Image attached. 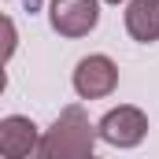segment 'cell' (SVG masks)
Wrapping results in <instances>:
<instances>
[{
    "label": "cell",
    "instance_id": "cell-1",
    "mask_svg": "<svg viewBox=\"0 0 159 159\" xmlns=\"http://www.w3.org/2000/svg\"><path fill=\"white\" fill-rule=\"evenodd\" d=\"M96 144V126L89 122V115L78 104L63 107L59 119L41 133V148L52 159H89Z\"/></svg>",
    "mask_w": 159,
    "mask_h": 159
},
{
    "label": "cell",
    "instance_id": "cell-2",
    "mask_svg": "<svg viewBox=\"0 0 159 159\" xmlns=\"http://www.w3.org/2000/svg\"><path fill=\"white\" fill-rule=\"evenodd\" d=\"M96 137L111 148H137L148 137V115L133 104H119L96 122Z\"/></svg>",
    "mask_w": 159,
    "mask_h": 159
},
{
    "label": "cell",
    "instance_id": "cell-3",
    "mask_svg": "<svg viewBox=\"0 0 159 159\" xmlns=\"http://www.w3.org/2000/svg\"><path fill=\"white\" fill-rule=\"evenodd\" d=\"M48 22L59 37H85L100 22V0H48Z\"/></svg>",
    "mask_w": 159,
    "mask_h": 159
},
{
    "label": "cell",
    "instance_id": "cell-4",
    "mask_svg": "<svg viewBox=\"0 0 159 159\" xmlns=\"http://www.w3.org/2000/svg\"><path fill=\"white\" fill-rule=\"evenodd\" d=\"M115 85H119V67H115L111 56L96 52V56L78 59V67H74V93L81 100H104V96L115 93Z\"/></svg>",
    "mask_w": 159,
    "mask_h": 159
},
{
    "label": "cell",
    "instance_id": "cell-5",
    "mask_svg": "<svg viewBox=\"0 0 159 159\" xmlns=\"http://www.w3.org/2000/svg\"><path fill=\"white\" fill-rule=\"evenodd\" d=\"M41 144V129L26 115L0 119V159H26Z\"/></svg>",
    "mask_w": 159,
    "mask_h": 159
},
{
    "label": "cell",
    "instance_id": "cell-6",
    "mask_svg": "<svg viewBox=\"0 0 159 159\" xmlns=\"http://www.w3.org/2000/svg\"><path fill=\"white\" fill-rule=\"evenodd\" d=\"M126 34L141 44L159 41V0H129L126 4Z\"/></svg>",
    "mask_w": 159,
    "mask_h": 159
},
{
    "label": "cell",
    "instance_id": "cell-7",
    "mask_svg": "<svg viewBox=\"0 0 159 159\" xmlns=\"http://www.w3.org/2000/svg\"><path fill=\"white\" fill-rule=\"evenodd\" d=\"M15 48H19V30L7 15H0V67L15 56Z\"/></svg>",
    "mask_w": 159,
    "mask_h": 159
},
{
    "label": "cell",
    "instance_id": "cell-8",
    "mask_svg": "<svg viewBox=\"0 0 159 159\" xmlns=\"http://www.w3.org/2000/svg\"><path fill=\"white\" fill-rule=\"evenodd\" d=\"M26 159H52V156H48V152H44V148H41V144H37V148H34V152H30V156H26Z\"/></svg>",
    "mask_w": 159,
    "mask_h": 159
},
{
    "label": "cell",
    "instance_id": "cell-9",
    "mask_svg": "<svg viewBox=\"0 0 159 159\" xmlns=\"http://www.w3.org/2000/svg\"><path fill=\"white\" fill-rule=\"evenodd\" d=\"M7 89V74H4V67H0V93Z\"/></svg>",
    "mask_w": 159,
    "mask_h": 159
},
{
    "label": "cell",
    "instance_id": "cell-10",
    "mask_svg": "<svg viewBox=\"0 0 159 159\" xmlns=\"http://www.w3.org/2000/svg\"><path fill=\"white\" fill-rule=\"evenodd\" d=\"M104 4H126V0H104Z\"/></svg>",
    "mask_w": 159,
    "mask_h": 159
},
{
    "label": "cell",
    "instance_id": "cell-11",
    "mask_svg": "<svg viewBox=\"0 0 159 159\" xmlns=\"http://www.w3.org/2000/svg\"><path fill=\"white\" fill-rule=\"evenodd\" d=\"M89 159H96V156H89Z\"/></svg>",
    "mask_w": 159,
    "mask_h": 159
}]
</instances>
